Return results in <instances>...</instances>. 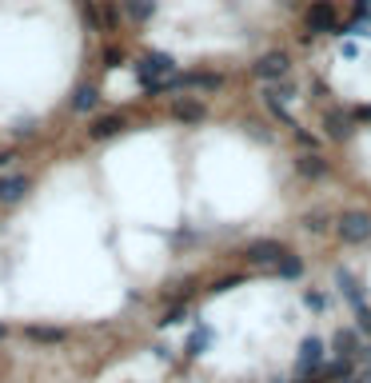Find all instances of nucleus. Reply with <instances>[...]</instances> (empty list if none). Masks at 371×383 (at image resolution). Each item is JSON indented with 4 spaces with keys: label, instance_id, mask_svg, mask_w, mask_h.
Returning <instances> with one entry per match:
<instances>
[{
    "label": "nucleus",
    "instance_id": "nucleus-1",
    "mask_svg": "<svg viewBox=\"0 0 371 383\" xmlns=\"http://www.w3.org/2000/svg\"><path fill=\"white\" fill-rule=\"evenodd\" d=\"M176 76V60L168 52H148L136 64V80L144 84V92H168V80Z\"/></svg>",
    "mask_w": 371,
    "mask_h": 383
},
{
    "label": "nucleus",
    "instance_id": "nucleus-2",
    "mask_svg": "<svg viewBox=\"0 0 371 383\" xmlns=\"http://www.w3.org/2000/svg\"><path fill=\"white\" fill-rule=\"evenodd\" d=\"M304 28H308V37L335 32V28H339V8H335L332 0H311L308 13H304Z\"/></svg>",
    "mask_w": 371,
    "mask_h": 383
},
{
    "label": "nucleus",
    "instance_id": "nucleus-3",
    "mask_svg": "<svg viewBox=\"0 0 371 383\" xmlns=\"http://www.w3.org/2000/svg\"><path fill=\"white\" fill-rule=\"evenodd\" d=\"M335 235L344 240V244H363V240H371V216L367 212H344L339 220H335Z\"/></svg>",
    "mask_w": 371,
    "mask_h": 383
},
{
    "label": "nucleus",
    "instance_id": "nucleus-4",
    "mask_svg": "<svg viewBox=\"0 0 371 383\" xmlns=\"http://www.w3.org/2000/svg\"><path fill=\"white\" fill-rule=\"evenodd\" d=\"M320 368H323V339L320 335H308L296 356V379H315Z\"/></svg>",
    "mask_w": 371,
    "mask_h": 383
},
{
    "label": "nucleus",
    "instance_id": "nucleus-5",
    "mask_svg": "<svg viewBox=\"0 0 371 383\" xmlns=\"http://www.w3.org/2000/svg\"><path fill=\"white\" fill-rule=\"evenodd\" d=\"M287 68H292V56H287L284 48H272V52H263L260 60L252 64V76L268 84V80H284V76H287Z\"/></svg>",
    "mask_w": 371,
    "mask_h": 383
},
{
    "label": "nucleus",
    "instance_id": "nucleus-6",
    "mask_svg": "<svg viewBox=\"0 0 371 383\" xmlns=\"http://www.w3.org/2000/svg\"><path fill=\"white\" fill-rule=\"evenodd\" d=\"M284 256H287V247L280 240H256V244L247 247V264L252 268H275Z\"/></svg>",
    "mask_w": 371,
    "mask_h": 383
},
{
    "label": "nucleus",
    "instance_id": "nucleus-7",
    "mask_svg": "<svg viewBox=\"0 0 371 383\" xmlns=\"http://www.w3.org/2000/svg\"><path fill=\"white\" fill-rule=\"evenodd\" d=\"M332 347H335V356L339 359H356L359 351H363V344H359V327H339L335 339H332Z\"/></svg>",
    "mask_w": 371,
    "mask_h": 383
},
{
    "label": "nucleus",
    "instance_id": "nucleus-8",
    "mask_svg": "<svg viewBox=\"0 0 371 383\" xmlns=\"http://www.w3.org/2000/svg\"><path fill=\"white\" fill-rule=\"evenodd\" d=\"M323 132H327V136L332 140H347L351 136V116H347V112H327V116H323Z\"/></svg>",
    "mask_w": 371,
    "mask_h": 383
},
{
    "label": "nucleus",
    "instance_id": "nucleus-9",
    "mask_svg": "<svg viewBox=\"0 0 371 383\" xmlns=\"http://www.w3.org/2000/svg\"><path fill=\"white\" fill-rule=\"evenodd\" d=\"M172 116H176V120H184V124H200V120H204V104L192 100V96H180L172 104Z\"/></svg>",
    "mask_w": 371,
    "mask_h": 383
},
{
    "label": "nucleus",
    "instance_id": "nucleus-10",
    "mask_svg": "<svg viewBox=\"0 0 371 383\" xmlns=\"http://www.w3.org/2000/svg\"><path fill=\"white\" fill-rule=\"evenodd\" d=\"M335 280H339V287H344L347 304H351V308H363V287L356 284V275L347 272V268H339V272H335Z\"/></svg>",
    "mask_w": 371,
    "mask_h": 383
},
{
    "label": "nucleus",
    "instance_id": "nucleus-11",
    "mask_svg": "<svg viewBox=\"0 0 371 383\" xmlns=\"http://www.w3.org/2000/svg\"><path fill=\"white\" fill-rule=\"evenodd\" d=\"M296 172L308 176V180H320V176H327V160H320L315 152H308V156H299L296 160Z\"/></svg>",
    "mask_w": 371,
    "mask_h": 383
},
{
    "label": "nucleus",
    "instance_id": "nucleus-12",
    "mask_svg": "<svg viewBox=\"0 0 371 383\" xmlns=\"http://www.w3.org/2000/svg\"><path fill=\"white\" fill-rule=\"evenodd\" d=\"M116 132H124V116H100L92 124V140H112Z\"/></svg>",
    "mask_w": 371,
    "mask_h": 383
},
{
    "label": "nucleus",
    "instance_id": "nucleus-13",
    "mask_svg": "<svg viewBox=\"0 0 371 383\" xmlns=\"http://www.w3.org/2000/svg\"><path fill=\"white\" fill-rule=\"evenodd\" d=\"M25 192H28L25 176H8V180H0V200H4V204H16Z\"/></svg>",
    "mask_w": 371,
    "mask_h": 383
},
{
    "label": "nucleus",
    "instance_id": "nucleus-14",
    "mask_svg": "<svg viewBox=\"0 0 371 383\" xmlns=\"http://www.w3.org/2000/svg\"><path fill=\"white\" fill-rule=\"evenodd\" d=\"M100 104V92L92 84H84V88H76V96H72V112H92Z\"/></svg>",
    "mask_w": 371,
    "mask_h": 383
},
{
    "label": "nucleus",
    "instance_id": "nucleus-15",
    "mask_svg": "<svg viewBox=\"0 0 371 383\" xmlns=\"http://www.w3.org/2000/svg\"><path fill=\"white\" fill-rule=\"evenodd\" d=\"M124 13L132 20H152L156 16V0H124Z\"/></svg>",
    "mask_w": 371,
    "mask_h": 383
},
{
    "label": "nucleus",
    "instance_id": "nucleus-16",
    "mask_svg": "<svg viewBox=\"0 0 371 383\" xmlns=\"http://www.w3.org/2000/svg\"><path fill=\"white\" fill-rule=\"evenodd\" d=\"M304 228H308V232H315V235H323L327 228H335V223H332V216H327L323 208H311L308 216H304Z\"/></svg>",
    "mask_w": 371,
    "mask_h": 383
},
{
    "label": "nucleus",
    "instance_id": "nucleus-17",
    "mask_svg": "<svg viewBox=\"0 0 371 383\" xmlns=\"http://www.w3.org/2000/svg\"><path fill=\"white\" fill-rule=\"evenodd\" d=\"M275 272L284 275V280H299V275H304V260H299V256H292V252H287L284 260L275 264Z\"/></svg>",
    "mask_w": 371,
    "mask_h": 383
},
{
    "label": "nucleus",
    "instance_id": "nucleus-18",
    "mask_svg": "<svg viewBox=\"0 0 371 383\" xmlns=\"http://www.w3.org/2000/svg\"><path fill=\"white\" fill-rule=\"evenodd\" d=\"M28 335H32V339H40V344H60V339H64L60 327H28Z\"/></svg>",
    "mask_w": 371,
    "mask_h": 383
},
{
    "label": "nucleus",
    "instance_id": "nucleus-19",
    "mask_svg": "<svg viewBox=\"0 0 371 383\" xmlns=\"http://www.w3.org/2000/svg\"><path fill=\"white\" fill-rule=\"evenodd\" d=\"M356 320H359V332L371 335V308H367V304H363V308H356Z\"/></svg>",
    "mask_w": 371,
    "mask_h": 383
},
{
    "label": "nucleus",
    "instance_id": "nucleus-20",
    "mask_svg": "<svg viewBox=\"0 0 371 383\" xmlns=\"http://www.w3.org/2000/svg\"><path fill=\"white\" fill-rule=\"evenodd\" d=\"M204 347H208V332H196V335H192V344H188V351H192V356H200Z\"/></svg>",
    "mask_w": 371,
    "mask_h": 383
},
{
    "label": "nucleus",
    "instance_id": "nucleus-21",
    "mask_svg": "<svg viewBox=\"0 0 371 383\" xmlns=\"http://www.w3.org/2000/svg\"><path fill=\"white\" fill-rule=\"evenodd\" d=\"M304 299H308V308H315V311H323V308H327V296H323V292H308Z\"/></svg>",
    "mask_w": 371,
    "mask_h": 383
},
{
    "label": "nucleus",
    "instance_id": "nucleus-22",
    "mask_svg": "<svg viewBox=\"0 0 371 383\" xmlns=\"http://www.w3.org/2000/svg\"><path fill=\"white\" fill-rule=\"evenodd\" d=\"M359 359H363V363H371V344L363 347V351H359Z\"/></svg>",
    "mask_w": 371,
    "mask_h": 383
},
{
    "label": "nucleus",
    "instance_id": "nucleus-23",
    "mask_svg": "<svg viewBox=\"0 0 371 383\" xmlns=\"http://www.w3.org/2000/svg\"><path fill=\"white\" fill-rule=\"evenodd\" d=\"M280 4H284V8H296V4H299V0H280Z\"/></svg>",
    "mask_w": 371,
    "mask_h": 383
},
{
    "label": "nucleus",
    "instance_id": "nucleus-24",
    "mask_svg": "<svg viewBox=\"0 0 371 383\" xmlns=\"http://www.w3.org/2000/svg\"><path fill=\"white\" fill-rule=\"evenodd\" d=\"M356 4H359V8H371V0H356Z\"/></svg>",
    "mask_w": 371,
    "mask_h": 383
},
{
    "label": "nucleus",
    "instance_id": "nucleus-25",
    "mask_svg": "<svg viewBox=\"0 0 371 383\" xmlns=\"http://www.w3.org/2000/svg\"><path fill=\"white\" fill-rule=\"evenodd\" d=\"M0 335H4V327H0Z\"/></svg>",
    "mask_w": 371,
    "mask_h": 383
}]
</instances>
